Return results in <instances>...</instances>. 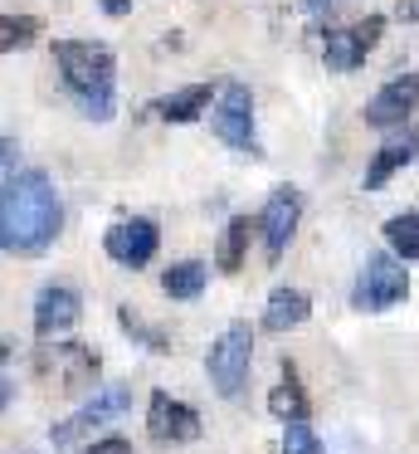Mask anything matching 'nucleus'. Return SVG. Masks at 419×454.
Segmentation results:
<instances>
[{"label": "nucleus", "instance_id": "nucleus-1", "mask_svg": "<svg viewBox=\"0 0 419 454\" xmlns=\"http://www.w3.org/2000/svg\"><path fill=\"white\" fill-rule=\"evenodd\" d=\"M64 230V200H58L49 171L25 167L0 181V249L5 254H44Z\"/></svg>", "mask_w": 419, "mask_h": 454}, {"label": "nucleus", "instance_id": "nucleus-2", "mask_svg": "<svg viewBox=\"0 0 419 454\" xmlns=\"http://www.w3.org/2000/svg\"><path fill=\"white\" fill-rule=\"evenodd\" d=\"M54 69L88 122H113V113H117V54L103 40H54Z\"/></svg>", "mask_w": 419, "mask_h": 454}, {"label": "nucleus", "instance_id": "nucleus-3", "mask_svg": "<svg viewBox=\"0 0 419 454\" xmlns=\"http://www.w3.org/2000/svg\"><path fill=\"white\" fill-rule=\"evenodd\" d=\"M249 366H253V327L244 317H234L205 352V376L224 401H239L249 386Z\"/></svg>", "mask_w": 419, "mask_h": 454}, {"label": "nucleus", "instance_id": "nucleus-4", "mask_svg": "<svg viewBox=\"0 0 419 454\" xmlns=\"http://www.w3.org/2000/svg\"><path fill=\"white\" fill-rule=\"evenodd\" d=\"M405 298H409V269L400 264L390 249L366 254L356 284H351V308H356V313H390V308L405 303Z\"/></svg>", "mask_w": 419, "mask_h": 454}, {"label": "nucleus", "instance_id": "nucleus-5", "mask_svg": "<svg viewBox=\"0 0 419 454\" xmlns=\"http://www.w3.org/2000/svg\"><path fill=\"white\" fill-rule=\"evenodd\" d=\"M210 132L234 152H249V157H263L259 147V128H253V93L249 83L239 79H224L220 93H214V108H210Z\"/></svg>", "mask_w": 419, "mask_h": 454}, {"label": "nucleus", "instance_id": "nucleus-6", "mask_svg": "<svg viewBox=\"0 0 419 454\" xmlns=\"http://www.w3.org/2000/svg\"><path fill=\"white\" fill-rule=\"evenodd\" d=\"M35 366H39V376L58 381L64 395L97 391V376H103V356H97L88 342H39Z\"/></svg>", "mask_w": 419, "mask_h": 454}, {"label": "nucleus", "instance_id": "nucleus-7", "mask_svg": "<svg viewBox=\"0 0 419 454\" xmlns=\"http://www.w3.org/2000/svg\"><path fill=\"white\" fill-rule=\"evenodd\" d=\"M127 405H132V386H97L93 401L78 405L68 420H58L54 430H49V440H54V444H78L83 434H93V430H103V425L122 420Z\"/></svg>", "mask_w": 419, "mask_h": 454}, {"label": "nucleus", "instance_id": "nucleus-8", "mask_svg": "<svg viewBox=\"0 0 419 454\" xmlns=\"http://www.w3.org/2000/svg\"><path fill=\"white\" fill-rule=\"evenodd\" d=\"M380 35H385V15H366V20H356V25H337V30L322 35V64H327L331 74L361 69L366 54L380 44Z\"/></svg>", "mask_w": 419, "mask_h": 454}, {"label": "nucleus", "instance_id": "nucleus-9", "mask_svg": "<svg viewBox=\"0 0 419 454\" xmlns=\"http://www.w3.org/2000/svg\"><path fill=\"white\" fill-rule=\"evenodd\" d=\"M200 430H205L200 411L190 401H181L171 391H151V401H146V434H151V444H161V450L190 444V440H200Z\"/></svg>", "mask_w": 419, "mask_h": 454}, {"label": "nucleus", "instance_id": "nucleus-10", "mask_svg": "<svg viewBox=\"0 0 419 454\" xmlns=\"http://www.w3.org/2000/svg\"><path fill=\"white\" fill-rule=\"evenodd\" d=\"M415 108H419V74H395L390 83H380V89L370 93V103L361 108V118H366V128L400 132V128H409Z\"/></svg>", "mask_w": 419, "mask_h": 454}, {"label": "nucleus", "instance_id": "nucleus-11", "mask_svg": "<svg viewBox=\"0 0 419 454\" xmlns=\"http://www.w3.org/2000/svg\"><path fill=\"white\" fill-rule=\"evenodd\" d=\"M298 220H302V191L298 186H273L268 200H263V210H259V235H263V254H268V264H278L283 249L292 245Z\"/></svg>", "mask_w": 419, "mask_h": 454}, {"label": "nucleus", "instance_id": "nucleus-12", "mask_svg": "<svg viewBox=\"0 0 419 454\" xmlns=\"http://www.w3.org/2000/svg\"><path fill=\"white\" fill-rule=\"evenodd\" d=\"M103 249H107L113 264L142 269V264H151L156 249H161V230H156V220H146V215H127V220H117V225H107Z\"/></svg>", "mask_w": 419, "mask_h": 454}, {"label": "nucleus", "instance_id": "nucleus-13", "mask_svg": "<svg viewBox=\"0 0 419 454\" xmlns=\"http://www.w3.org/2000/svg\"><path fill=\"white\" fill-rule=\"evenodd\" d=\"M83 317V298L74 284H44L35 294V337L39 342H58L64 333H74Z\"/></svg>", "mask_w": 419, "mask_h": 454}, {"label": "nucleus", "instance_id": "nucleus-14", "mask_svg": "<svg viewBox=\"0 0 419 454\" xmlns=\"http://www.w3.org/2000/svg\"><path fill=\"white\" fill-rule=\"evenodd\" d=\"M415 157H419V122H409V128L390 132V137L370 152V161H366V191H385V181L395 176V171H405Z\"/></svg>", "mask_w": 419, "mask_h": 454}, {"label": "nucleus", "instance_id": "nucleus-15", "mask_svg": "<svg viewBox=\"0 0 419 454\" xmlns=\"http://www.w3.org/2000/svg\"><path fill=\"white\" fill-rule=\"evenodd\" d=\"M214 93H220L214 83H185V89L156 98L151 113H156L161 122H195V118H205V113L214 108Z\"/></svg>", "mask_w": 419, "mask_h": 454}, {"label": "nucleus", "instance_id": "nucleus-16", "mask_svg": "<svg viewBox=\"0 0 419 454\" xmlns=\"http://www.w3.org/2000/svg\"><path fill=\"white\" fill-rule=\"evenodd\" d=\"M312 317V298L302 288H273L268 303H263V327L268 333H292Z\"/></svg>", "mask_w": 419, "mask_h": 454}, {"label": "nucleus", "instance_id": "nucleus-17", "mask_svg": "<svg viewBox=\"0 0 419 454\" xmlns=\"http://www.w3.org/2000/svg\"><path fill=\"white\" fill-rule=\"evenodd\" d=\"M253 235H259V215H229L220 245H214V264H220V274H239L244 259H249V239Z\"/></svg>", "mask_w": 419, "mask_h": 454}, {"label": "nucleus", "instance_id": "nucleus-18", "mask_svg": "<svg viewBox=\"0 0 419 454\" xmlns=\"http://www.w3.org/2000/svg\"><path fill=\"white\" fill-rule=\"evenodd\" d=\"M268 411H273V420H283V425H298V420H307V415H312L307 391H302V381H298L292 366H283V381L268 391Z\"/></svg>", "mask_w": 419, "mask_h": 454}, {"label": "nucleus", "instance_id": "nucleus-19", "mask_svg": "<svg viewBox=\"0 0 419 454\" xmlns=\"http://www.w3.org/2000/svg\"><path fill=\"white\" fill-rule=\"evenodd\" d=\"M205 284H210V269H205L200 259H181V264H171L161 274V294L171 298V303H190V298H200Z\"/></svg>", "mask_w": 419, "mask_h": 454}, {"label": "nucleus", "instance_id": "nucleus-20", "mask_svg": "<svg viewBox=\"0 0 419 454\" xmlns=\"http://www.w3.org/2000/svg\"><path fill=\"white\" fill-rule=\"evenodd\" d=\"M385 249L400 264H415L419 259V210H400L385 220Z\"/></svg>", "mask_w": 419, "mask_h": 454}, {"label": "nucleus", "instance_id": "nucleus-21", "mask_svg": "<svg viewBox=\"0 0 419 454\" xmlns=\"http://www.w3.org/2000/svg\"><path fill=\"white\" fill-rule=\"evenodd\" d=\"M39 35H44V20H39V15H0V54L29 50Z\"/></svg>", "mask_w": 419, "mask_h": 454}, {"label": "nucleus", "instance_id": "nucleus-22", "mask_svg": "<svg viewBox=\"0 0 419 454\" xmlns=\"http://www.w3.org/2000/svg\"><path fill=\"white\" fill-rule=\"evenodd\" d=\"M117 323H122V333H132L136 342L146 347V352H171V337H166L161 327H151V323H146L142 313H132V308H127V303L117 308Z\"/></svg>", "mask_w": 419, "mask_h": 454}, {"label": "nucleus", "instance_id": "nucleus-23", "mask_svg": "<svg viewBox=\"0 0 419 454\" xmlns=\"http://www.w3.org/2000/svg\"><path fill=\"white\" fill-rule=\"evenodd\" d=\"M283 454H327V450H322L317 430L307 420H298V425H283Z\"/></svg>", "mask_w": 419, "mask_h": 454}, {"label": "nucleus", "instance_id": "nucleus-24", "mask_svg": "<svg viewBox=\"0 0 419 454\" xmlns=\"http://www.w3.org/2000/svg\"><path fill=\"white\" fill-rule=\"evenodd\" d=\"M78 454H136V450H132V440H122V434H107V440L88 444V450H78Z\"/></svg>", "mask_w": 419, "mask_h": 454}, {"label": "nucleus", "instance_id": "nucleus-25", "mask_svg": "<svg viewBox=\"0 0 419 454\" xmlns=\"http://www.w3.org/2000/svg\"><path fill=\"white\" fill-rule=\"evenodd\" d=\"M302 11H312V15H337L341 5H351V0H298Z\"/></svg>", "mask_w": 419, "mask_h": 454}, {"label": "nucleus", "instance_id": "nucleus-26", "mask_svg": "<svg viewBox=\"0 0 419 454\" xmlns=\"http://www.w3.org/2000/svg\"><path fill=\"white\" fill-rule=\"evenodd\" d=\"M19 161V142L15 137H0V171H10Z\"/></svg>", "mask_w": 419, "mask_h": 454}, {"label": "nucleus", "instance_id": "nucleus-27", "mask_svg": "<svg viewBox=\"0 0 419 454\" xmlns=\"http://www.w3.org/2000/svg\"><path fill=\"white\" fill-rule=\"evenodd\" d=\"M97 11H103V15H113V20H122V15L132 11V0H97Z\"/></svg>", "mask_w": 419, "mask_h": 454}, {"label": "nucleus", "instance_id": "nucleus-28", "mask_svg": "<svg viewBox=\"0 0 419 454\" xmlns=\"http://www.w3.org/2000/svg\"><path fill=\"white\" fill-rule=\"evenodd\" d=\"M395 15H400V20H419V0H400Z\"/></svg>", "mask_w": 419, "mask_h": 454}, {"label": "nucleus", "instance_id": "nucleus-29", "mask_svg": "<svg viewBox=\"0 0 419 454\" xmlns=\"http://www.w3.org/2000/svg\"><path fill=\"white\" fill-rule=\"evenodd\" d=\"M10 395H15V381H10V376H0V411L10 405Z\"/></svg>", "mask_w": 419, "mask_h": 454}, {"label": "nucleus", "instance_id": "nucleus-30", "mask_svg": "<svg viewBox=\"0 0 419 454\" xmlns=\"http://www.w3.org/2000/svg\"><path fill=\"white\" fill-rule=\"evenodd\" d=\"M5 356H10V342H5V337H0V362H5Z\"/></svg>", "mask_w": 419, "mask_h": 454}]
</instances>
